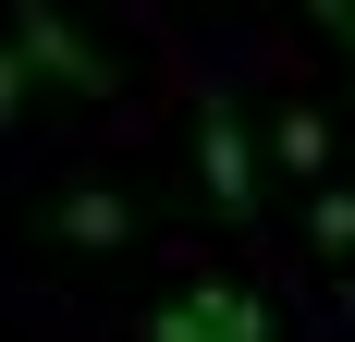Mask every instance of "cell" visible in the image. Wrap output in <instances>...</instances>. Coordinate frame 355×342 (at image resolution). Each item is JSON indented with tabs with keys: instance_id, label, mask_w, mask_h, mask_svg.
<instances>
[{
	"instance_id": "6da1fadb",
	"label": "cell",
	"mask_w": 355,
	"mask_h": 342,
	"mask_svg": "<svg viewBox=\"0 0 355 342\" xmlns=\"http://www.w3.org/2000/svg\"><path fill=\"white\" fill-rule=\"evenodd\" d=\"M12 62L49 73V86H73V98H110V86H123V62H110L98 37H73L49 0H25V12H12Z\"/></svg>"
},
{
	"instance_id": "7a4b0ae2",
	"label": "cell",
	"mask_w": 355,
	"mask_h": 342,
	"mask_svg": "<svg viewBox=\"0 0 355 342\" xmlns=\"http://www.w3.org/2000/svg\"><path fill=\"white\" fill-rule=\"evenodd\" d=\"M196 183H209V220H257V147L233 98H196Z\"/></svg>"
},
{
	"instance_id": "3957f363",
	"label": "cell",
	"mask_w": 355,
	"mask_h": 342,
	"mask_svg": "<svg viewBox=\"0 0 355 342\" xmlns=\"http://www.w3.org/2000/svg\"><path fill=\"white\" fill-rule=\"evenodd\" d=\"M147 342H270V306L245 281H184L172 306H147Z\"/></svg>"
},
{
	"instance_id": "277c9868",
	"label": "cell",
	"mask_w": 355,
	"mask_h": 342,
	"mask_svg": "<svg viewBox=\"0 0 355 342\" xmlns=\"http://www.w3.org/2000/svg\"><path fill=\"white\" fill-rule=\"evenodd\" d=\"M123 233H135V220H123L110 183H73V196H62V244H123Z\"/></svg>"
},
{
	"instance_id": "5b68a950",
	"label": "cell",
	"mask_w": 355,
	"mask_h": 342,
	"mask_svg": "<svg viewBox=\"0 0 355 342\" xmlns=\"http://www.w3.org/2000/svg\"><path fill=\"white\" fill-rule=\"evenodd\" d=\"M306 233H319V257H355V183H319L306 196Z\"/></svg>"
},
{
	"instance_id": "8992f818",
	"label": "cell",
	"mask_w": 355,
	"mask_h": 342,
	"mask_svg": "<svg viewBox=\"0 0 355 342\" xmlns=\"http://www.w3.org/2000/svg\"><path fill=\"white\" fill-rule=\"evenodd\" d=\"M270 147H282V171H319V159H331V123H319V110H282Z\"/></svg>"
},
{
	"instance_id": "52a82bcc",
	"label": "cell",
	"mask_w": 355,
	"mask_h": 342,
	"mask_svg": "<svg viewBox=\"0 0 355 342\" xmlns=\"http://www.w3.org/2000/svg\"><path fill=\"white\" fill-rule=\"evenodd\" d=\"M25 86H37V73L12 62V37H0V123H25Z\"/></svg>"
},
{
	"instance_id": "ba28073f",
	"label": "cell",
	"mask_w": 355,
	"mask_h": 342,
	"mask_svg": "<svg viewBox=\"0 0 355 342\" xmlns=\"http://www.w3.org/2000/svg\"><path fill=\"white\" fill-rule=\"evenodd\" d=\"M319 25L343 37V62H355V0H319Z\"/></svg>"
}]
</instances>
